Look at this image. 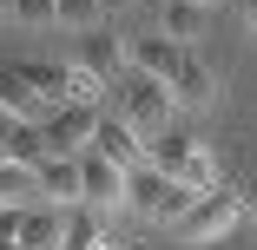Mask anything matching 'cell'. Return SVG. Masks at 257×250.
Listing matches in <instances>:
<instances>
[{
	"label": "cell",
	"instance_id": "cell-7",
	"mask_svg": "<svg viewBox=\"0 0 257 250\" xmlns=\"http://www.w3.org/2000/svg\"><path fill=\"white\" fill-rule=\"evenodd\" d=\"M33 191H40V204H53V211H79L86 204L79 158H40L33 165Z\"/></svg>",
	"mask_w": 257,
	"mask_h": 250
},
{
	"label": "cell",
	"instance_id": "cell-12",
	"mask_svg": "<svg viewBox=\"0 0 257 250\" xmlns=\"http://www.w3.org/2000/svg\"><path fill=\"white\" fill-rule=\"evenodd\" d=\"M178 60H185V46L165 40V33H139V40H125V66H139V73H152V79H172Z\"/></svg>",
	"mask_w": 257,
	"mask_h": 250
},
{
	"label": "cell",
	"instance_id": "cell-5",
	"mask_svg": "<svg viewBox=\"0 0 257 250\" xmlns=\"http://www.w3.org/2000/svg\"><path fill=\"white\" fill-rule=\"evenodd\" d=\"M99 119H106V106H53V112L40 119L46 158H79L86 145H92V132H99Z\"/></svg>",
	"mask_w": 257,
	"mask_h": 250
},
{
	"label": "cell",
	"instance_id": "cell-3",
	"mask_svg": "<svg viewBox=\"0 0 257 250\" xmlns=\"http://www.w3.org/2000/svg\"><path fill=\"white\" fill-rule=\"evenodd\" d=\"M125 211L139 217V224H178L185 211H191V191L185 184H172L159 165H139V171H125Z\"/></svg>",
	"mask_w": 257,
	"mask_h": 250
},
{
	"label": "cell",
	"instance_id": "cell-15",
	"mask_svg": "<svg viewBox=\"0 0 257 250\" xmlns=\"http://www.w3.org/2000/svg\"><path fill=\"white\" fill-rule=\"evenodd\" d=\"M53 27H66V33L99 27V0H53Z\"/></svg>",
	"mask_w": 257,
	"mask_h": 250
},
{
	"label": "cell",
	"instance_id": "cell-14",
	"mask_svg": "<svg viewBox=\"0 0 257 250\" xmlns=\"http://www.w3.org/2000/svg\"><path fill=\"white\" fill-rule=\"evenodd\" d=\"M60 250H99V211H92V204L66 211V237H60Z\"/></svg>",
	"mask_w": 257,
	"mask_h": 250
},
{
	"label": "cell",
	"instance_id": "cell-16",
	"mask_svg": "<svg viewBox=\"0 0 257 250\" xmlns=\"http://www.w3.org/2000/svg\"><path fill=\"white\" fill-rule=\"evenodd\" d=\"M7 20H20V27H53V0H14Z\"/></svg>",
	"mask_w": 257,
	"mask_h": 250
},
{
	"label": "cell",
	"instance_id": "cell-4",
	"mask_svg": "<svg viewBox=\"0 0 257 250\" xmlns=\"http://www.w3.org/2000/svg\"><path fill=\"white\" fill-rule=\"evenodd\" d=\"M237 217H244V191H224V184H218V191L191 197V211L172 224V237L198 250V243H218V237H231V224H237Z\"/></svg>",
	"mask_w": 257,
	"mask_h": 250
},
{
	"label": "cell",
	"instance_id": "cell-18",
	"mask_svg": "<svg viewBox=\"0 0 257 250\" xmlns=\"http://www.w3.org/2000/svg\"><path fill=\"white\" fill-rule=\"evenodd\" d=\"M244 211H250V224H257V184H250V191H244Z\"/></svg>",
	"mask_w": 257,
	"mask_h": 250
},
{
	"label": "cell",
	"instance_id": "cell-17",
	"mask_svg": "<svg viewBox=\"0 0 257 250\" xmlns=\"http://www.w3.org/2000/svg\"><path fill=\"white\" fill-rule=\"evenodd\" d=\"M237 14H244V27H257V0H237Z\"/></svg>",
	"mask_w": 257,
	"mask_h": 250
},
{
	"label": "cell",
	"instance_id": "cell-6",
	"mask_svg": "<svg viewBox=\"0 0 257 250\" xmlns=\"http://www.w3.org/2000/svg\"><path fill=\"white\" fill-rule=\"evenodd\" d=\"M172 112H211V99H218V79H211V66H204L191 46H185V60L172 66Z\"/></svg>",
	"mask_w": 257,
	"mask_h": 250
},
{
	"label": "cell",
	"instance_id": "cell-2",
	"mask_svg": "<svg viewBox=\"0 0 257 250\" xmlns=\"http://www.w3.org/2000/svg\"><path fill=\"white\" fill-rule=\"evenodd\" d=\"M145 165H159L172 184H185L191 197H204V191H218V152L204 138H191V132H159V138H145Z\"/></svg>",
	"mask_w": 257,
	"mask_h": 250
},
{
	"label": "cell",
	"instance_id": "cell-10",
	"mask_svg": "<svg viewBox=\"0 0 257 250\" xmlns=\"http://www.w3.org/2000/svg\"><path fill=\"white\" fill-rule=\"evenodd\" d=\"M92 152H99V158H112L119 171H139V165H145V138H139L125 119L106 112V119H99V132H92Z\"/></svg>",
	"mask_w": 257,
	"mask_h": 250
},
{
	"label": "cell",
	"instance_id": "cell-13",
	"mask_svg": "<svg viewBox=\"0 0 257 250\" xmlns=\"http://www.w3.org/2000/svg\"><path fill=\"white\" fill-rule=\"evenodd\" d=\"M204 14H211V7H198V0H165V7H159V33L178 40V46H191L204 33Z\"/></svg>",
	"mask_w": 257,
	"mask_h": 250
},
{
	"label": "cell",
	"instance_id": "cell-21",
	"mask_svg": "<svg viewBox=\"0 0 257 250\" xmlns=\"http://www.w3.org/2000/svg\"><path fill=\"white\" fill-rule=\"evenodd\" d=\"M198 7H211V0H198Z\"/></svg>",
	"mask_w": 257,
	"mask_h": 250
},
{
	"label": "cell",
	"instance_id": "cell-9",
	"mask_svg": "<svg viewBox=\"0 0 257 250\" xmlns=\"http://www.w3.org/2000/svg\"><path fill=\"white\" fill-rule=\"evenodd\" d=\"M79 66L112 86V79L125 73V40H119L112 27H86V33H79Z\"/></svg>",
	"mask_w": 257,
	"mask_h": 250
},
{
	"label": "cell",
	"instance_id": "cell-20",
	"mask_svg": "<svg viewBox=\"0 0 257 250\" xmlns=\"http://www.w3.org/2000/svg\"><path fill=\"white\" fill-rule=\"evenodd\" d=\"M7 7H14V0H0V20H7Z\"/></svg>",
	"mask_w": 257,
	"mask_h": 250
},
{
	"label": "cell",
	"instance_id": "cell-8",
	"mask_svg": "<svg viewBox=\"0 0 257 250\" xmlns=\"http://www.w3.org/2000/svg\"><path fill=\"white\" fill-rule=\"evenodd\" d=\"M79 184H86V204L92 211H125V171L112 158H99L92 145L79 152Z\"/></svg>",
	"mask_w": 257,
	"mask_h": 250
},
{
	"label": "cell",
	"instance_id": "cell-19",
	"mask_svg": "<svg viewBox=\"0 0 257 250\" xmlns=\"http://www.w3.org/2000/svg\"><path fill=\"white\" fill-rule=\"evenodd\" d=\"M119 7H132V0H99V14H119Z\"/></svg>",
	"mask_w": 257,
	"mask_h": 250
},
{
	"label": "cell",
	"instance_id": "cell-11",
	"mask_svg": "<svg viewBox=\"0 0 257 250\" xmlns=\"http://www.w3.org/2000/svg\"><path fill=\"white\" fill-rule=\"evenodd\" d=\"M60 237H66V211L27 204L20 211V230H14V250H60Z\"/></svg>",
	"mask_w": 257,
	"mask_h": 250
},
{
	"label": "cell",
	"instance_id": "cell-1",
	"mask_svg": "<svg viewBox=\"0 0 257 250\" xmlns=\"http://www.w3.org/2000/svg\"><path fill=\"white\" fill-rule=\"evenodd\" d=\"M106 112L125 119L139 138H159V132L172 125V86L152 79V73H139V66H125V73L106 86Z\"/></svg>",
	"mask_w": 257,
	"mask_h": 250
}]
</instances>
